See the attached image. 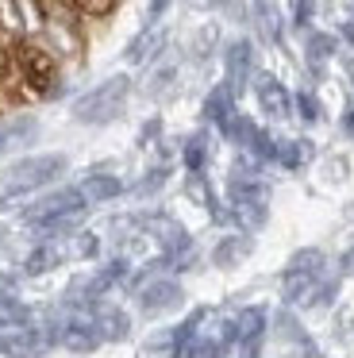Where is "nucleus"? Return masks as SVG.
I'll return each instance as SVG.
<instances>
[{"label":"nucleus","mask_w":354,"mask_h":358,"mask_svg":"<svg viewBox=\"0 0 354 358\" xmlns=\"http://www.w3.org/2000/svg\"><path fill=\"white\" fill-rule=\"evenodd\" d=\"M185 166H189V170H200V166H204V139H189V147H185Z\"/></svg>","instance_id":"20"},{"label":"nucleus","mask_w":354,"mask_h":358,"mask_svg":"<svg viewBox=\"0 0 354 358\" xmlns=\"http://www.w3.org/2000/svg\"><path fill=\"white\" fill-rule=\"evenodd\" d=\"M58 343L66 350H73V355H92V350L100 347V331H97V324H85V320H69L66 327L58 331Z\"/></svg>","instance_id":"5"},{"label":"nucleus","mask_w":354,"mask_h":358,"mask_svg":"<svg viewBox=\"0 0 354 358\" xmlns=\"http://www.w3.org/2000/svg\"><path fill=\"white\" fill-rule=\"evenodd\" d=\"M31 347H35L31 335H4V339H0V350H4V355H15V358L31 355Z\"/></svg>","instance_id":"17"},{"label":"nucleus","mask_w":354,"mask_h":358,"mask_svg":"<svg viewBox=\"0 0 354 358\" xmlns=\"http://www.w3.org/2000/svg\"><path fill=\"white\" fill-rule=\"evenodd\" d=\"M181 301H185V289L177 285L174 278H158V281H150V285L139 289V308H143L146 316L174 312V308H181Z\"/></svg>","instance_id":"3"},{"label":"nucleus","mask_w":354,"mask_h":358,"mask_svg":"<svg viewBox=\"0 0 354 358\" xmlns=\"http://www.w3.org/2000/svg\"><path fill=\"white\" fill-rule=\"evenodd\" d=\"M0 285H4V278H0Z\"/></svg>","instance_id":"27"},{"label":"nucleus","mask_w":354,"mask_h":358,"mask_svg":"<svg viewBox=\"0 0 354 358\" xmlns=\"http://www.w3.org/2000/svg\"><path fill=\"white\" fill-rule=\"evenodd\" d=\"M208 116L227 120V96H223V93H212V96H208Z\"/></svg>","instance_id":"21"},{"label":"nucleus","mask_w":354,"mask_h":358,"mask_svg":"<svg viewBox=\"0 0 354 358\" xmlns=\"http://www.w3.org/2000/svg\"><path fill=\"white\" fill-rule=\"evenodd\" d=\"M250 247H254L250 235H223L212 250V266H223V270H227V266H239L250 255Z\"/></svg>","instance_id":"6"},{"label":"nucleus","mask_w":354,"mask_h":358,"mask_svg":"<svg viewBox=\"0 0 354 358\" xmlns=\"http://www.w3.org/2000/svg\"><path fill=\"white\" fill-rule=\"evenodd\" d=\"M35 135V120L31 116H4L0 120V150H12Z\"/></svg>","instance_id":"9"},{"label":"nucleus","mask_w":354,"mask_h":358,"mask_svg":"<svg viewBox=\"0 0 354 358\" xmlns=\"http://www.w3.org/2000/svg\"><path fill=\"white\" fill-rule=\"evenodd\" d=\"M339 273H346V278H354V243L343 250V258H339Z\"/></svg>","instance_id":"23"},{"label":"nucleus","mask_w":354,"mask_h":358,"mask_svg":"<svg viewBox=\"0 0 354 358\" xmlns=\"http://www.w3.org/2000/svg\"><path fill=\"white\" fill-rule=\"evenodd\" d=\"M316 273H297V270H285L281 281V301L285 304H308L312 301V289H316Z\"/></svg>","instance_id":"7"},{"label":"nucleus","mask_w":354,"mask_h":358,"mask_svg":"<svg viewBox=\"0 0 354 358\" xmlns=\"http://www.w3.org/2000/svg\"><path fill=\"white\" fill-rule=\"evenodd\" d=\"M85 193L81 189H58V193H46L43 201H35L27 212H23V220L27 224H38V220L46 216H62V212H85Z\"/></svg>","instance_id":"4"},{"label":"nucleus","mask_w":354,"mask_h":358,"mask_svg":"<svg viewBox=\"0 0 354 358\" xmlns=\"http://www.w3.org/2000/svg\"><path fill=\"white\" fill-rule=\"evenodd\" d=\"M97 235H89V231H73V255L77 258H92L97 255Z\"/></svg>","instance_id":"19"},{"label":"nucleus","mask_w":354,"mask_h":358,"mask_svg":"<svg viewBox=\"0 0 354 358\" xmlns=\"http://www.w3.org/2000/svg\"><path fill=\"white\" fill-rule=\"evenodd\" d=\"M58 250H54V247H38V250H31V255H27V262H23V270H27V273H46V270H50V266H58Z\"/></svg>","instance_id":"15"},{"label":"nucleus","mask_w":354,"mask_h":358,"mask_svg":"<svg viewBox=\"0 0 354 358\" xmlns=\"http://www.w3.org/2000/svg\"><path fill=\"white\" fill-rule=\"evenodd\" d=\"M162 181H166V170H154L150 178H143V185H139V193H154V189H158Z\"/></svg>","instance_id":"22"},{"label":"nucleus","mask_w":354,"mask_h":358,"mask_svg":"<svg viewBox=\"0 0 354 358\" xmlns=\"http://www.w3.org/2000/svg\"><path fill=\"white\" fill-rule=\"evenodd\" d=\"M277 335H281V339H292V343H308L304 331H300V324H297V316H289V312L277 316Z\"/></svg>","instance_id":"18"},{"label":"nucleus","mask_w":354,"mask_h":358,"mask_svg":"<svg viewBox=\"0 0 354 358\" xmlns=\"http://www.w3.org/2000/svg\"><path fill=\"white\" fill-rule=\"evenodd\" d=\"M127 78H108L104 85H97L92 93H85L81 101L73 104V116L81 124H112L123 112V101H127Z\"/></svg>","instance_id":"1"},{"label":"nucleus","mask_w":354,"mask_h":358,"mask_svg":"<svg viewBox=\"0 0 354 358\" xmlns=\"http://www.w3.org/2000/svg\"><path fill=\"white\" fill-rule=\"evenodd\" d=\"M31 312L23 308L20 301H12V296H0V327H23L27 324Z\"/></svg>","instance_id":"14"},{"label":"nucleus","mask_w":354,"mask_h":358,"mask_svg":"<svg viewBox=\"0 0 354 358\" xmlns=\"http://www.w3.org/2000/svg\"><path fill=\"white\" fill-rule=\"evenodd\" d=\"M166 4H169V0H150V12H154V16H158V12L166 8Z\"/></svg>","instance_id":"26"},{"label":"nucleus","mask_w":354,"mask_h":358,"mask_svg":"<svg viewBox=\"0 0 354 358\" xmlns=\"http://www.w3.org/2000/svg\"><path fill=\"white\" fill-rule=\"evenodd\" d=\"M258 350H262V335L258 339H243V355L239 358H258Z\"/></svg>","instance_id":"24"},{"label":"nucleus","mask_w":354,"mask_h":358,"mask_svg":"<svg viewBox=\"0 0 354 358\" xmlns=\"http://www.w3.org/2000/svg\"><path fill=\"white\" fill-rule=\"evenodd\" d=\"M66 170L62 155H35V158H20L4 170V193H31V189L50 185L58 173Z\"/></svg>","instance_id":"2"},{"label":"nucleus","mask_w":354,"mask_h":358,"mask_svg":"<svg viewBox=\"0 0 354 358\" xmlns=\"http://www.w3.org/2000/svg\"><path fill=\"white\" fill-rule=\"evenodd\" d=\"M81 193L89 204H104V201H115L123 193V181L112 178V173H92V178H85Z\"/></svg>","instance_id":"8"},{"label":"nucleus","mask_w":354,"mask_h":358,"mask_svg":"<svg viewBox=\"0 0 354 358\" xmlns=\"http://www.w3.org/2000/svg\"><path fill=\"white\" fill-rule=\"evenodd\" d=\"M97 331H100V339H104V343L127 339V331H131L127 312H120V308H100V312H97Z\"/></svg>","instance_id":"10"},{"label":"nucleus","mask_w":354,"mask_h":358,"mask_svg":"<svg viewBox=\"0 0 354 358\" xmlns=\"http://www.w3.org/2000/svg\"><path fill=\"white\" fill-rule=\"evenodd\" d=\"M300 108H304V120H316V101L312 96H300Z\"/></svg>","instance_id":"25"},{"label":"nucleus","mask_w":354,"mask_h":358,"mask_svg":"<svg viewBox=\"0 0 354 358\" xmlns=\"http://www.w3.org/2000/svg\"><path fill=\"white\" fill-rule=\"evenodd\" d=\"M335 293H339V278H327V281H316V289H312V308H327L331 301H335Z\"/></svg>","instance_id":"16"},{"label":"nucleus","mask_w":354,"mask_h":358,"mask_svg":"<svg viewBox=\"0 0 354 358\" xmlns=\"http://www.w3.org/2000/svg\"><path fill=\"white\" fill-rule=\"evenodd\" d=\"M323 266H327V255L316 247H304L297 250V255H289V262H285V270H297V273H316V278H323Z\"/></svg>","instance_id":"11"},{"label":"nucleus","mask_w":354,"mask_h":358,"mask_svg":"<svg viewBox=\"0 0 354 358\" xmlns=\"http://www.w3.org/2000/svg\"><path fill=\"white\" fill-rule=\"evenodd\" d=\"M235 324H239V339H258L262 327H266V308H246Z\"/></svg>","instance_id":"13"},{"label":"nucleus","mask_w":354,"mask_h":358,"mask_svg":"<svg viewBox=\"0 0 354 358\" xmlns=\"http://www.w3.org/2000/svg\"><path fill=\"white\" fill-rule=\"evenodd\" d=\"M258 101H262V108H266L269 116H285V112H289V93H285L277 81H269V78H262Z\"/></svg>","instance_id":"12"}]
</instances>
